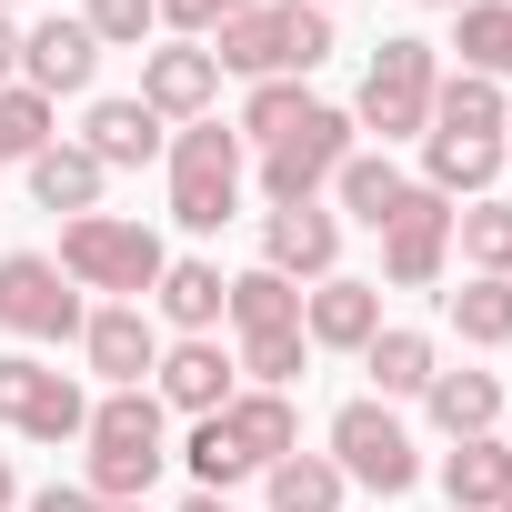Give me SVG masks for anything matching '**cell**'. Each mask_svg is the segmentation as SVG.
<instances>
[{
	"instance_id": "obj_1",
	"label": "cell",
	"mask_w": 512,
	"mask_h": 512,
	"mask_svg": "<svg viewBox=\"0 0 512 512\" xmlns=\"http://www.w3.org/2000/svg\"><path fill=\"white\" fill-rule=\"evenodd\" d=\"M332 51H342V31H332V11H312V0H251V11H231L211 31L221 81H312Z\"/></svg>"
},
{
	"instance_id": "obj_2",
	"label": "cell",
	"mask_w": 512,
	"mask_h": 512,
	"mask_svg": "<svg viewBox=\"0 0 512 512\" xmlns=\"http://www.w3.org/2000/svg\"><path fill=\"white\" fill-rule=\"evenodd\" d=\"M161 472H171V412L151 392H101L81 422V482L101 502H151Z\"/></svg>"
},
{
	"instance_id": "obj_3",
	"label": "cell",
	"mask_w": 512,
	"mask_h": 512,
	"mask_svg": "<svg viewBox=\"0 0 512 512\" xmlns=\"http://www.w3.org/2000/svg\"><path fill=\"white\" fill-rule=\"evenodd\" d=\"M51 262L71 272V292L91 302H151V282H161V262H171V241L141 221V211H81V221H61V251Z\"/></svg>"
},
{
	"instance_id": "obj_4",
	"label": "cell",
	"mask_w": 512,
	"mask_h": 512,
	"mask_svg": "<svg viewBox=\"0 0 512 512\" xmlns=\"http://www.w3.org/2000/svg\"><path fill=\"white\" fill-rule=\"evenodd\" d=\"M161 181H171V221L191 241H211L221 221H241V181H251V141L211 111V121H181L171 151H161Z\"/></svg>"
},
{
	"instance_id": "obj_5",
	"label": "cell",
	"mask_w": 512,
	"mask_h": 512,
	"mask_svg": "<svg viewBox=\"0 0 512 512\" xmlns=\"http://www.w3.org/2000/svg\"><path fill=\"white\" fill-rule=\"evenodd\" d=\"M432 91H442V41H422V31H392V41L362 61L352 131H372V151H392V141H422V131H432Z\"/></svg>"
},
{
	"instance_id": "obj_6",
	"label": "cell",
	"mask_w": 512,
	"mask_h": 512,
	"mask_svg": "<svg viewBox=\"0 0 512 512\" xmlns=\"http://www.w3.org/2000/svg\"><path fill=\"white\" fill-rule=\"evenodd\" d=\"M322 452H332V462H342V482H352V492H372V502H402V492L422 482V442H412V422H402L392 402H372V392L332 412Z\"/></svg>"
},
{
	"instance_id": "obj_7",
	"label": "cell",
	"mask_w": 512,
	"mask_h": 512,
	"mask_svg": "<svg viewBox=\"0 0 512 512\" xmlns=\"http://www.w3.org/2000/svg\"><path fill=\"white\" fill-rule=\"evenodd\" d=\"M362 151V131H352V111L342 101H312L272 151H251V181H262V201L272 211H292V201H322L332 191V171Z\"/></svg>"
},
{
	"instance_id": "obj_8",
	"label": "cell",
	"mask_w": 512,
	"mask_h": 512,
	"mask_svg": "<svg viewBox=\"0 0 512 512\" xmlns=\"http://www.w3.org/2000/svg\"><path fill=\"white\" fill-rule=\"evenodd\" d=\"M91 302L71 292V272L51 262V251H0V332H11V352H61L81 342Z\"/></svg>"
},
{
	"instance_id": "obj_9",
	"label": "cell",
	"mask_w": 512,
	"mask_h": 512,
	"mask_svg": "<svg viewBox=\"0 0 512 512\" xmlns=\"http://www.w3.org/2000/svg\"><path fill=\"white\" fill-rule=\"evenodd\" d=\"M91 422V392L41 362V352H0V432H21V442H81Z\"/></svg>"
},
{
	"instance_id": "obj_10",
	"label": "cell",
	"mask_w": 512,
	"mask_h": 512,
	"mask_svg": "<svg viewBox=\"0 0 512 512\" xmlns=\"http://www.w3.org/2000/svg\"><path fill=\"white\" fill-rule=\"evenodd\" d=\"M452 211L462 201H442V191H422V181H402V201L382 211V282L392 292H432L442 272H452Z\"/></svg>"
},
{
	"instance_id": "obj_11",
	"label": "cell",
	"mask_w": 512,
	"mask_h": 512,
	"mask_svg": "<svg viewBox=\"0 0 512 512\" xmlns=\"http://www.w3.org/2000/svg\"><path fill=\"white\" fill-rule=\"evenodd\" d=\"M231 392H241V362H231L221 332L161 342V362H151V402H161L171 422H211V412H231Z\"/></svg>"
},
{
	"instance_id": "obj_12",
	"label": "cell",
	"mask_w": 512,
	"mask_h": 512,
	"mask_svg": "<svg viewBox=\"0 0 512 512\" xmlns=\"http://www.w3.org/2000/svg\"><path fill=\"white\" fill-rule=\"evenodd\" d=\"M161 342L171 332L151 322V302H91V322H81V362H91L101 392H151Z\"/></svg>"
},
{
	"instance_id": "obj_13",
	"label": "cell",
	"mask_w": 512,
	"mask_h": 512,
	"mask_svg": "<svg viewBox=\"0 0 512 512\" xmlns=\"http://www.w3.org/2000/svg\"><path fill=\"white\" fill-rule=\"evenodd\" d=\"M262 272L282 282H332L342 272V211L332 201H292V211H262Z\"/></svg>"
},
{
	"instance_id": "obj_14",
	"label": "cell",
	"mask_w": 512,
	"mask_h": 512,
	"mask_svg": "<svg viewBox=\"0 0 512 512\" xmlns=\"http://www.w3.org/2000/svg\"><path fill=\"white\" fill-rule=\"evenodd\" d=\"M141 101L181 131V121H211L221 111V61H211V41H151L141 51Z\"/></svg>"
},
{
	"instance_id": "obj_15",
	"label": "cell",
	"mask_w": 512,
	"mask_h": 512,
	"mask_svg": "<svg viewBox=\"0 0 512 512\" xmlns=\"http://www.w3.org/2000/svg\"><path fill=\"white\" fill-rule=\"evenodd\" d=\"M71 141H81L101 171H151V161L171 151V121H161L141 91H101V101L81 111V131H71Z\"/></svg>"
},
{
	"instance_id": "obj_16",
	"label": "cell",
	"mask_w": 512,
	"mask_h": 512,
	"mask_svg": "<svg viewBox=\"0 0 512 512\" xmlns=\"http://www.w3.org/2000/svg\"><path fill=\"white\" fill-rule=\"evenodd\" d=\"M21 81H31L41 101H81V91L101 81V41L81 31V11H61V21H21Z\"/></svg>"
},
{
	"instance_id": "obj_17",
	"label": "cell",
	"mask_w": 512,
	"mask_h": 512,
	"mask_svg": "<svg viewBox=\"0 0 512 512\" xmlns=\"http://www.w3.org/2000/svg\"><path fill=\"white\" fill-rule=\"evenodd\" d=\"M382 332V282H362V272H332V282H312L302 292V342L312 352H352L362 362V342Z\"/></svg>"
},
{
	"instance_id": "obj_18",
	"label": "cell",
	"mask_w": 512,
	"mask_h": 512,
	"mask_svg": "<svg viewBox=\"0 0 512 512\" xmlns=\"http://www.w3.org/2000/svg\"><path fill=\"white\" fill-rule=\"evenodd\" d=\"M221 292H231V272L211 262V251H171V262H161V282H151V322H161L171 342L221 332Z\"/></svg>"
},
{
	"instance_id": "obj_19",
	"label": "cell",
	"mask_w": 512,
	"mask_h": 512,
	"mask_svg": "<svg viewBox=\"0 0 512 512\" xmlns=\"http://www.w3.org/2000/svg\"><path fill=\"white\" fill-rule=\"evenodd\" d=\"M432 482H442V512H502L512 502V442L502 432H472V442H452L432 462Z\"/></svg>"
},
{
	"instance_id": "obj_20",
	"label": "cell",
	"mask_w": 512,
	"mask_h": 512,
	"mask_svg": "<svg viewBox=\"0 0 512 512\" xmlns=\"http://www.w3.org/2000/svg\"><path fill=\"white\" fill-rule=\"evenodd\" d=\"M422 422H432L442 442H472V432H502V372H472V362L452 372V362H442V372L422 382Z\"/></svg>"
},
{
	"instance_id": "obj_21",
	"label": "cell",
	"mask_w": 512,
	"mask_h": 512,
	"mask_svg": "<svg viewBox=\"0 0 512 512\" xmlns=\"http://www.w3.org/2000/svg\"><path fill=\"white\" fill-rule=\"evenodd\" d=\"M362 372H372V402H422V382L442 372V342L432 332H412V322H382L372 342H362Z\"/></svg>"
},
{
	"instance_id": "obj_22",
	"label": "cell",
	"mask_w": 512,
	"mask_h": 512,
	"mask_svg": "<svg viewBox=\"0 0 512 512\" xmlns=\"http://www.w3.org/2000/svg\"><path fill=\"white\" fill-rule=\"evenodd\" d=\"M221 432L241 442V462H251V472H272L282 452H302V412H292V392H251V382H241V392H231V412H221Z\"/></svg>"
},
{
	"instance_id": "obj_23",
	"label": "cell",
	"mask_w": 512,
	"mask_h": 512,
	"mask_svg": "<svg viewBox=\"0 0 512 512\" xmlns=\"http://www.w3.org/2000/svg\"><path fill=\"white\" fill-rule=\"evenodd\" d=\"M21 181H31V201H41V211H71V221H81V211H101V191H111V171H101L71 131H61L51 151H31V171H21Z\"/></svg>"
},
{
	"instance_id": "obj_24",
	"label": "cell",
	"mask_w": 512,
	"mask_h": 512,
	"mask_svg": "<svg viewBox=\"0 0 512 512\" xmlns=\"http://www.w3.org/2000/svg\"><path fill=\"white\" fill-rule=\"evenodd\" d=\"M432 131H452V141H502V131H512V91L482 81V71H442V91H432Z\"/></svg>"
},
{
	"instance_id": "obj_25",
	"label": "cell",
	"mask_w": 512,
	"mask_h": 512,
	"mask_svg": "<svg viewBox=\"0 0 512 512\" xmlns=\"http://www.w3.org/2000/svg\"><path fill=\"white\" fill-rule=\"evenodd\" d=\"M492 181H502V141L422 131V191H442V201H492Z\"/></svg>"
},
{
	"instance_id": "obj_26",
	"label": "cell",
	"mask_w": 512,
	"mask_h": 512,
	"mask_svg": "<svg viewBox=\"0 0 512 512\" xmlns=\"http://www.w3.org/2000/svg\"><path fill=\"white\" fill-rule=\"evenodd\" d=\"M221 322H231V342H251V332H302V282H282V272H231V292H221Z\"/></svg>"
},
{
	"instance_id": "obj_27",
	"label": "cell",
	"mask_w": 512,
	"mask_h": 512,
	"mask_svg": "<svg viewBox=\"0 0 512 512\" xmlns=\"http://www.w3.org/2000/svg\"><path fill=\"white\" fill-rule=\"evenodd\" d=\"M402 181H412V171H402L392 151H352V161L332 171V211H342V231H352V221H362V231H382V211L402 201Z\"/></svg>"
},
{
	"instance_id": "obj_28",
	"label": "cell",
	"mask_w": 512,
	"mask_h": 512,
	"mask_svg": "<svg viewBox=\"0 0 512 512\" xmlns=\"http://www.w3.org/2000/svg\"><path fill=\"white\" fill-rule=\"evenodd\" d=\"M262 502H272V512H342L352 482H342L332 452H282V462L262 472Z\"/></svg>"
},
{
	"instance_id": "obj_29",
	"label": "cell",
	"mask_w": 512,
	"mask_h": 512,
	"mask_svg": "<svg viewBox=\"0 0 512 512\" xmlns=\"http://www.w3.org/2000/svg\"><path fill=\"white\" fill-rule=\"evenodd\" d=\"M442 322H452L472 352H512V282H482V272H462V282L442 292Z\"/></svg>"
},
{
	"instance_id": "obj_30",
	"label": "cell",
	"mask_w": 512,
	"mask_h": 512,
	"mask_svg": "<svg viewBox=\"0 0 512 512\" xmlns=\"http://www.w3.org/2000/svg\"><path fill=\"white\" fill-rule=\"evenodd\" d=\"M452 262L482 282H512V201H462L452 211Z\"/></svg>"
},
{
	"instance_id": "obj_31",
	"label": "cell",
	"mask_w": 512,
	"mask_h": 512,
	"mask_svg": "<svg viewBox=\"0 0 512 512\" xmlns=\"http://www.w3.org/2000/svg\"><path fill=\"white\" fill-rule=\"evenodd\" d=\"M452 51H462V71L512 91V0H462L452 11Z\"/></svg>"
},
{
	"instance_id": "obj_32",
	"label": "cell",
	"mask_w": 512,
	"mask_h": 512,
	"mask_svg": "<svg viewBox=\"0 0 512 512\" xmlns=\"http://www.w3.org/2000/svg\"><path fill=\"white\" fill-rule=\"evenodd\" d=\"M171 462L191 472V492H221V502H231V482H262V472L241 462V442L221 432V412H211V422H191V432L171 442Z\"/></svg>"
},
{
	"instance_id": "obj_33",
	"label": "cell",
	"mask_w": 512,
	"mask_h": 512,
	"mask_svg": "<svg viewBox=\"0 0 512 512\" xmlns=\"http://www.w3.org/2000/svg\"><path fill=\"white\" fill-rule=\"evenodd\" d=\"M61 141V101H41L31 81H11L0 91V171H31V151H51Z\"/></svg>"
},
{
	"instance_id": "obj_34",
	"label": "cell",
	"mask_w": 512,
	"mask_h": 512,
	"mask_svg": "<svg viewBox=\"0 0 512 512\" xmlns=\"http://www.w3.org/2000/svg\"><path fill=\"white\" fill-rule=\"evenodd\" d=\"M302 111H312V91H302V81H251V91H241V111H231V131H241L251 151H272Z\"/></svg>"
},
{
	"instance_id": "obj_35",
	"label": "cell",
	"mask_w": 512,
	"mask_h": 512,
	"mask_svg": "<svg viewBox=\"0 0 512 512\" xmlns=\"http://www.w3.org/2000/svg\"><path fill=\"white\" fill-rule=\"evenodd\" d=\"M231 362H241L251 392H292V382L312 372V342H302V332H251V342H231Z\"/></svg>"
},
{
	"instance_id": "obj_36",
	"label": "cell",
	"mask_w": 512,
	"mask_h": 512,
	"mask_svg": "<svg viewBox=\"0 0 512 512\" xmlns=\"http://www.w3.org/2000/svg\"><path fill=\"white\" fill-rule=\"evenodd\" d=\"M81 31H91L101 51H141V41L161 31V0H81Z\"/></svg>"
},
{
	"instance_id": "obj_37",
	"label": "cell",
	"mask_w": 512,
	"mask_h": 512,
	"mask_svg": "<svg viewBox=\"0 0 512 512\" xmlns=\"http://www.w3.org/2000/svg\"><path fill=\"white\" fill-rule=\"evenodd\" d=\"M231 11H251V0H161V31L171 41H211Z\"/></svg>"
},
{
	"instance_id": "obj_38",
	"label": "cell",
	"mask_w": 512,
	"mask_h": 512,
	"mask_svg": "<svg viewBox=\"0 0 512 512\" xmlns=\"http://www.w3.org/2000/svg\"><path fill=\"white\" fill-rule=\"evenodd\" d=\"M21 512H111L91 482H41V492H21Z\"/></svg>"
},
{
	"instance_id": "obj_39",
	"label": "cell",
	"mask_w": 512,
	"mask_h": 512,
	"mask_svg": "<svg viewBox=\"0 0 512 512\" xmlns=\"http://www.w3.org/2000/svg\"><path fill=\"white\" fill-rule=\"evenodd\" d=\"M21 81V11H0V91Z\"/></svg>"
},
{
	"instance_id": "obj_40",
	"label": "cell",
	"mask_w": 512,
	"mask_h": 512,
	"mask_svg": "<svg viewBox=\"0 0 512 512\" xmlns=\"http://www.w3.org/2000/svg\"><path fill=\"white\" fill-rule=\"evenodd\" d=\"M171 512H241V502H221V492H181Z\"/></svg>"
},
{
	"instance_id": "obj_41",
	"label": "cell",
	"mask_w": 512,
	"mask_h": 512,
	"mask_svg": "<svg viewBox=\"0 0 512 512\" xmlns=\"http://www.w3.org/2000/svg\"><path fill=\"white\" fill-rule=\"evenodd\" d=\"M0 512H21V472H11V452H0Z\"/></svg>"
},
{
	"instance_id": "obj_42",
	"label": "cell",
	"mask_w": 512,
	"mask_h": 512,
	"mask_svg": "<svg viewBox=\"0 0 512 512\" xmlns=\"http://www.w3.org/2000/svg\"><path fill=\"white\" fill-rule=\"evenodd\" d=\"M412 11H462V0H412Z\"/></svg>"
},
{
	"instance_id": "obj_43",
	"label": "cell",
	"mask_w": 512,
	"mask_h": 512,
	"mask_svg": "<svg viewBox=\"0 0 512 512\" xmlns=\"http://www.w3.org/2000/svg\"><path fill=\"white\" fill-rule=\"evenodd\" d=\"M111 512H151V502H111Z\"/></svg>"
},
{
	"instance_id": "obj_44",
	"label": "cell",
	"mask_w": 512,
	"mask_h": 512,
	"mask_svg": "<svg viewBox=\"0 0 512 512\" xmlns=\"http://www.w3.org/2000/svg\"><path fill=\"white\" fill-rule=\"evenodd\" d=\"M502 171H512V131H502Z\"/></svg>"
},
{
	"instance_id": "obj_45",
	"label": "cell",
	"mask_w": 512,
	"mask_h": 512,
	"mask_svg": "<svg viewBox=\"0 0 512 512\" xmlns=\"http://www.w3.org/2000/svg\"><path fill=\"white\" fill-rule=\"evenodd\" d=\"M0 11H21V0H0Z\"/></svg>"
},
{
	"instance_id": "obj_46",
	"label": "cell",
	"mask_w": 512,
	"mask_h": 512,
	"mask_svg": "<svg viewBox=\"0 0 512 512\" xmlns=\"http://www.w3.org/2000/svg\"><path fill=\"white\" fill-rule=\"evenodd\" d=\"M312 11H332V0H312Z\"/></svg>"
},
{
	"instance_id": "obj_47",
	"label": "cell",
	"mask_w": 512,
	"mask_h": 512,
	"mask_svg": "<svg viewBox=\"0 0 512 512\" xmlns=\"http://www.w3.org/2000/svg\"><path fill=\"white\" fill-rule=\"evenodd\" d=\"M502 512H512V502H502Z\"/></svg>"
}]
</instances>
